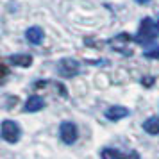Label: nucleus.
<instances>
[{
	"label": "nucleus",
	"mask_w": 159,
	"mask_h": 159,
	"mask_svg": "<svg viewBox=\"0 0 159 159\" xmlns=\"http://www.w3.org/2000/svg\"><path fill=\"white\" fill-rule=\"evenodd\" d=\"M156 34H157V25L152 22L150 18H145L141 27H139V32H138V36H136V41L138 43H143V45L152 43Z\"/></svg>",
	"instance_id": "obj_1"
},
{
	"label": "nucleus",
	"mask_w": 159,
	"mask_h": 159,
	"mask_svg": "<svg viewBox=\"0 0 159 159\" xmlns=\"http://www.w3.org/2000/svg\"><path fill=\"white\" fill-rule=\"evenodd\" d=\"M22 136V130H20V125L11 120H4L2 122V138L7 141V143H16Z\"/></svg>",
	"instance_id": "obj_2"
},
{
	"label": "nucleus",
	"mask_w": 159,
	"mask_h": 159,
	"mask_svg": "<svg viewBox=\"0 0 159 159\" xmlns=\"http://www.w3.org/2000/svg\"><path fill=\"white\" fill-rule=\"evenodd\" d=\"M57 72L63 75V77H72V75H77L79 73V63L75 59L65 57L57 63Z\"/></svg>",
	"instance_id": "obj_3"
},
{
	"label": "nucleus",
	"mask_w": 159,
	"mask_h": 159,
	"mask_svg": "<svg viewBox=\"0 0 159 159\" xmlns=\"http://www.w3.org/2000/svg\"><path fill=\"white\" fill-rule=\"evenodd\" d=\"M59 136L63 139V143L66 145H72L75 139H77V127L73 125L72 122H63L61 123V127H59Z\"/></svg>",
	"instance_id": "obj_4"
},
{
	"label": "nucleus",
	"mask_w": 159,
	"mask_h": 159,
	"mask_svg": "<svg viewBox=\"0 0 159 159\" xmlns=\"http://www.w3.org/2000/svg\"><path fill=\"white\" fill-rule=\"evenodd\" d=\"M106 116L111 122H116V120H122L125 116H129V109L123 107V106H113V107H109L106 111Z\"/></svg>",
	"instance_id": "obj_5"
},
{
	"label": "nucleus",
	"mask_w": 159,
	"mask_h": 159,
	"mask_svg": "<svg viewBox=\"0 0 159 159\" xmlns=\"http://www.w3.org/2000/svg\"><path fill=\"white\" fill-rule=\"evenodd\" d=\"M102 159H138L136 154H122L118 150H113V148H106L102 150Z\"/></svg>",
	"instance_id": "obj_6"
},
{
	"label": "nucleus",
	"mask_w": 159,
	"mask_h": 159,
	"mask_svg": "<svg viewBox=\"0 0 159 159\" xmlns=\"http://www.w3.org/2000/svg\"><path fill=\"white\" fill-rule=\"evenodd\" d=\"M143 130L148 134H159V116H150L143 122Z\"/></svg>",
	"instance_id": "obj_7"
},
{
	"label": "nucleus",
	"mask_w": 159,
	"mask_h": 159,
	"mask_svg": "<svg viewBox=\"0 0 159 159\" xmlns=\"http://www.w3.org/2000/svg\"><path fill=\"white\" fill-rule=\"evenodd\" d=\"M45 102L41 97H30L29 100L25 102V111H29V113H36V111H39V109H43Z\"/></svg>",
	"instance_id": "obj_8"
},
{
	"label": "nucleus",
	"mask_w": 159,
	"mask_h": 159,
	"mask_svg": "<svg viewBox=\"0 0 159 159\" xmlns=\"http://www.w3.org/2000/svg\"><path fill=\"white\" fill-rule=\"evenodd\" d=\"M25 36H27V39L32 45H39L43 41V30L39 29V27H30V29H27Z\"/></svg>",
	"instance_id": "obj_9"
},
{
	"label": "nucleus",
	"mask_w": 159,
	"mask_h": 159,
	"mask_svg": "<svg viewBox=\"0 0 159 159\" xmlns=\"http://www.w3.org/2000/svg\"><path fill=\"white\" fill-rule=\"evenodd\" d=\"M9 61L16 66H23V68H27V66L32 65V57L30 56H25V54H15V56H11Z\"/></svg>",
	"instance_id": "obj_10"
},
{
	"label": "nucleus",
	"mask_w": 159,
	"mask_h": 159,
	"mask_svg": "<svg viewBox=\"0 0 159 159\" xmlns=\"http://www.w3.org/2000/svg\"><path fill=\"white\" fill-rule=\"evenodd\" d=\"M145 56H147V57H159V48L154 50V52H145Z\"/></svg>",
	"instance_id": "obj_11"
},
{
	"label": "nucleus",
	"mask_w": 159,
	"mask_h": 159,
	"mask_svg": "<svg viewBox=\"0 0 159 159\" xmlns=\"http://www.w3.org/2000/svg\"><path fill=\"white\" fill-rule=\"evenodd\" d=\"M6 75H7V66L2 65V79H6Z\"/></svg>",
	"instance_id": "obj_12"
},
{
	"label": "nucleus",
	"mask_w": 159,
	"mask_h": 159,
	"mask_svg": "<svg viewBox=\"0 0 159 159\" xmlns=\"http://www.w3.org/2000/svg\"><path fill=\"white\" fill-rule=\"evenodd\" d=\"M138 2H139V4H147V2H148V0H138Z\"/></svg>",
	"instance_id": "obj_13"
},
{
	"label": "nucleus",
	"mask_w": 159,
	"mask_h": 159,
	"mask_svg": "<svg viewBox=\"0 0 159 159\" xmlns=\"http://www.w3.org/2000/svg\"><path fill=\"white\" fill-rule=\"evenodd\" d=\"M156 25H157V30H159V20H157V22H156Z\"/></svg>",
	"instance_id": "obj_14"
}]
</instances>
